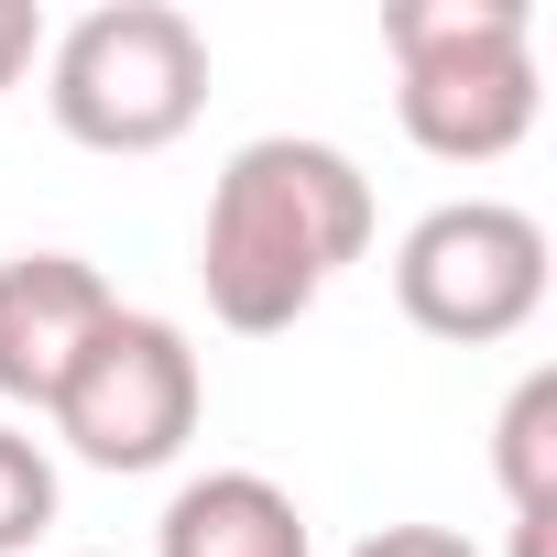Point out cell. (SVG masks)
Listing matches in <instances>:
<instances>
[{"instance_id":"8fae6325","label":"cell","mask_w":557,"mask_h":557,"mask_svg":"<svg viewBox=\"0 0 557 557\" xmlns=\"http://www.w3.org/2000/svg\"><path fill=\"white\" fill-rule=\"evenodd\" d=\"M34 55H45V12L34 0H0V88H23Z\"/></svg>"},{"instance_id":"9c48e42d","label":"cell","mask_w":557,"mask_h":557,"mask_svg":"<svg viewBox=\"0 0 557 557\" xmlns=\"http://www.w3.org/2000/svg\"><path fill=\"white\" fill-rule=\"evenodd\" d=\"M45 524H55V459H45V437L0 426V557H34Z\"/></svg>"},{"instance_id":"52a82bcc","label":"cell","mask_w":557,"mask_h":557,"mask_svg":"<svg viewBox=\"0 0 557 557\" xmlns=\"http://www.w3.org/2000/svg\"><path fill=\"white\" fill-rule=\"evenodd\" d=\"M153 557H318V535H307V503L273 470H197L164 503Z\"/></svg>"},{"instance_id":"5b68a950","label":"cell","mask_w":557,"mask_h":557,"mask_svg":"<svg viewBox=\"0 0 557 557\" xmlns=\"http://www.w3.org/2000/svg\"><path fill=\"white\" fill-rule=\"evenodd\" d=\"M55 437L88 459V470H164L186 459L197 416H208V372H197V339L175 318H143V307H110V329L77 350V372L55 383Z\"/></svg>"},{"instance_id":"7a4b0ae2","label":"cell","mask_w":557,"mask_h":557,"mask_svg":"<svg viewBox=\"0 0 557 557\" xmlns=\"http://www.w3.org/2000/svg\"><path fill=\"white\" fill-rule=\"evenodd\" d=\"M383 55H394V121L437 164H503L546 110L524 0H394Z\"/></svg>"},{"instance_id":"ba28073f","label":"cell","mask_w":557,"mask_h":557,"mask_svg":"<svg viewBox=\"0 0 557 557\" xmlns=\"http://www.w3.org/2000/svg\"><path fill=\"white\" fill-rule=\"evenodd\" d=\"M492 481L513 503V524H557V372L535 361L503 416H492Z\"/></svg>"},{"instance_id":"277c9868","label":"cell","mask_w":557,"mask_h":557,"mask_svg":"<svg viewBox=\"0 0 557 557\" xmlns=\"http://www.w3.org/2000/svg\"><path fill=\"white\" fill-rule=\"evenodd\" d=\"M394 307L448 350H492L546 307V230L513 197H448L394 240Z\"/></svg>"},{"instance_id":"8992f818","label":"cell","mask_w":557,"mask_h":557,"mask_svg":"<svg viewBox=\"0 0 557 557\" xmlns=\"http://www.w3.org/2000/svg\"><path fill=\"white\" fill-rule=\"evenodd\" d=\"M110 273L77 251H12L0 262V405H55V383L77 372V350L110 329Z\"/></svg>"},{"instance_id":"3957f363","label":"cell","mask_w":557,"mask_h":557,"mask_svg":"<svg viewBox=\"0 0 557 557\" xmlns=\"http://www.w3.org/2000/svg\"><path fill=\"white\" fill-rule=\"evenodd\" d=\"M45 110L88 153H164L208 110V34L175 0H99L45 45Z\"/></svg>"},{"instance_id":"30bf717a","label":"cell","mask_w":557,"mask_h":557,"mask_svg":"<svg viewBox=\"0 0 557 557\" xmlns=\"http://www.w3.org/2000/svg\"><path fill=\"white\" fill-rule=\"evenodd\" d=\"M350 557H481L470 535H448V524H372Z\"/></svg>"},{"instance_id":"6da1fadb","label":"cell","mask_w":557,"mask_h":557,"mask_svg":"<svg viewBox=\"0 0 557 557\" xmlns=\"http://www.w3.org/2000/svg\"><path fill=\"white\" fill-rule=\"evenodd\" d=\"M361 251H372V175L318 132H262L208 186L197 285L230 339H285Z\"/></svg>"}]
</instances>
